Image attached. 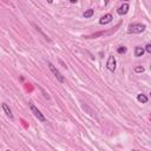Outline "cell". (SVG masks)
<instances>
[{"mask_svg":"<svg viewBox=\"0 0 151 151\" xmlns=\"http://www.w3.org/2000/svg\"><path fill=\"white\" fill-rule=\"evenodd\" d=\"M47 65H48V67H50L51 72H52V73L54 74V77L57 78V80H58L59 83H64V81H65V79H64V76H63V74H61V73H60V72L57 70V67H55V66H54L52 63H50V61L47 63Z\"/></svg>","mask_w":151,"mask_h":151,"instance_id":"cell-3","label":"cell"},{"mask_svg":"<svg viewBox=\"0 0 151 151\" xmlns=\"http://www.w3.org/2000/svg\"><path fill=\"white\" fill-rule=\"evenodd\" d=\"M28 106H29V109H31V111H32V113L38 118V120L39 122H41V123H44V122H46V118H45V116L41 113V111L38 109V107H35V105L33 104V103H28Z\"/></svg>","mask_w":151,"mask_h":151,"instance_id":"cell-2","label":"cell"},{"mask_svg":"<svg viewBox=\"0 0 151 151\" xmlns=\"http://www.w3.org/2000/svg\"><path fill=\"white\" fill-rule=\"evenodd\" d=\"M137 99H138V101L142 103V104L147 103V97H146L145 94H143V93H139V94L137 96Z\"/></svg>","mask_w":151,"mask_h":151,"instance_id":"cell-9","label":"cell"},{"mask_svg":"<svg viewBox=\"0 0 151 151\" xmlns=\"http://www.w3.org/2000/svg\"><path fill=\"white\" fill-rule=\"evenodd\" d=\"M1 109L4 110V112L6 113V116H7L9 119H13V113H12V110L9 109V106H8L6 103H2V104H1Z\"/></svg>","mask_w":151,"mask_h":151,"instance_id":"cell-7","label":"cell"},{"mask_svg":"<svg viewBox=\"0 0 151 151\" xmlns=\"http://www.w3.org/2000/svg\"><path fill=\"white\" fill-rule=\"evenodd\" d=\"M144 54V47L136 46L134 47V57H143Z\"/></svg>","mask_w":151,"mask_h":151,"instance_id":"cell-8","label":"cell"},{"mask_svg":"<svg viewBox=\"0 0 151 151\" xmlns=\"http://www.w3.org/2000/svg\"><path fill=\"white\" fill-rule=\"evenodd\" d=\"M129 8H130L129 4H127V2H124V4L117 9V13H118L119 15H124V14H126V13L129 12Z\"/></svg>","mask_w":151,"mask_h":151,"instance_id":"cell-6","label":"cell"},{"mask_svg":"<svg viewBox=\"0 0 151 151\" xmlns=\"http://www.w3.org/2000/svg\"><path fill=\"white\" fill-rule=\"evenodd\" d=\"M126 51H127V48H126L125 46H119V47L117 48V52H118L119 54H124V53H126Z\"/></svg>","mask_w":151,"mask_h":151,"instance_id":"cell-11","label":"cell"},{"mask_svg":"<svg viewBox=\"0 0 151 151\" xmlns=\"http://www.w3.org/2000/svg\"><path fill=\"white\" fill-rule=\"evenodd\" d=\"M144 52H146V53H151V44H146V46H145V48H144Z\"/></svg>","mask_w":151,"mask_h":151,"instance_id":"cell-13","label":"cell"},{"mask_svg":"<svg viewBox=\"0 0 151 151\" xmlns=\"http://www.w3.org/2000/svg\"><path fill=\"white\" fill-rule=\"evenodd\" d=\"M146 28V26L144 24H130L129 27H127V33L129 34H138V33H142L144 32Z\"/></svg>","mask_w":151,"mask_h":151,"instance_id":"cell-1","label":"cell"},{"mask_svg":"<svg viewBox=\"0 0 151 151\" xmlns=\"http://www.w3.org/2000/svg\"><path fill=\"white\" fill-rule=\"evenodd\" d=\"M6 151H11V150H6Z\"/></svg>","mask_w":151,"mask_h":151,"instance_id":"cell-14","label":"cell"},{"mask_svg":"<svg viewBox=\"0 0 151 151\" xmlns=\"http://www.w3.org/2000/svg\"><path fill=\"white\" fill-rule=\"evenodd\" d=\"M134 72L136 73H143L144 72V67L143 66H136L134 67Z\"/></svg>","mask_w":151,"mask_h":151,"instance_id":"cell-12","label":"cell"},{"mask_svg":"<svg viewBox=\"0 0 151 151\" xmlns=\"http://www.w3.org/2000/svg\"><path fill=\"white\" fill-rule=\"evenodd\" d=\"M106 66H107V68H109L111 72H114V71H116V67H117V61H116V58H114L113 55H110V57L107 58Z\"/></svg>","mask_w":151,"mask_h":151,"instance_id":"cell-4","label":"cell"},{"mask_svg":"<svg viewBox=\"0 0 151 151\" xmlns=\"http://www.w3.org/2000/svg\"><path fill=\"white\" fill-rule=\"evenodd\" d=\"M112 19H113V17H112L110 13H107V14H105V15H103V17L100 18L99 24H100V25H106V24H110V22L112 21Z\"/></svg>","mask_w":151,"mask_h":151,"instance_id":"cell-5","label":"cell"},{"mask_svg":"<svg viewBox=\"0 0 151 151\" xmlns=\"http://www.w3.org/2000/svg\"><path fill=\"white\" fill-rule=\"evenodd\" d=\"M93 13H94V11L92 8H88V9H86L84 12V18H91L93 15Z\"/></svg>","mask_w":151,"mask_h":151,"instance_id":"cell-10","label":"cell"}]
</instances>
